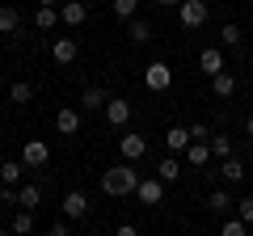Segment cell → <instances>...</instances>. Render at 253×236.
Segmentation results:
<instances>
[{
	"label": "cell",
	"mask_w": 253,
	"mask_h": 236,
	"mask_svg": "<svg viewBox=\"0 0 253 236\" xmlns=\"http://www.w3.org/2000/svg\"><path fill=\"white\" fill-rule=\"evenodd\" d=\"M139 186V173L131 169V164H110L106 173H101V190L110 194V198H123V194H135Z\"/></svg>",
	"instance_id": "1"
},
{
	"label": "cell",
	"mask_w": 253,
	"mask_h": 236,
	"mask_svg": "<svg viewBox=\"0 0 253 236\" xmlns=\"http://www.w3.org/2000/svg\"><path fill=\"white\" fill-rule=\"evenodd\" d=\"M207 4H203V0H181V4H177V21H181V26H186V30H199L203 26V21H207Z\"/></svg>",
	"instance_id": "2"
},
{
	"label": "cell",
	"mask_w": 253,
	"mask_h": 236,
	"mask_svg": "<svg viewBox=\"0 0 253 236\" xmlns=\"http://www.w3.org/2000/svg\"><path fill=\"white\" fill-rule=\"evenodd\" d=\"M144 84H148L152 93H165V89L173 84V68L161 64V59H156V64H148V68H144Z\"/></svg>",
	"instance_id": "3"
},
{
	"label": "cell",
	"mask_w": 253,
	"mask_h": 236,
	"mask_svg": "<svg viewBox=\"0 0 253 236\" xmlns=\"http://www.w3.org/2000/svg\"><path fill=\"white\" fill-rule=\"evenodd\" d=\"M21 160H26V169H42V164L51 160V148H46L42 139H26V144H21Z\"/></svg>",
	"instance_id": "4"
},
{
	"label": "cell",
	"mask_w": 253,
	"mask_h": 236,
	"mask_svg": "<svg viewBox=\"0 0 253 236\" xmlns=\"http://www.w3.org/2000/svg\"><path fill=\"white\" fill-rule=\"evenodd\" d=\"M135 198H139V202H148V207H156V202L165 198V182H161V177H139Z\"/></svg>",
	"instance_id": "5"
},
{
	"label": "cell",
	"mask_w": 253,
	"mask_h": 236,
	"mask_svg": "<svg viewBox=\"0 0 253 236\" xmlns=\"http://www.w3.org/2000/svg\"><path fill=\"white\" fill-rule=\"evenodd\" d=\"M106 122H110V127H126V122H131V101L110 97L106 101Z\"/></svg>",
	"instance_id": "6"
},
{
	"label": "cell",
	"mask_w": 253,
	"mask_h": 236,
	"mask_svg": "<svg viewBox=\"0 0 253 236\" xmlns=\"http://www.w3.org/2000/svg\"><path fill=\"white\" fill-rule=\"evenodd\" d=\"M118 152H123V160H144L148 156V139L144 135H123L118 139Z\"/></svg>",
	"instance_id": "7"
},
{
	"label": "cell",
	"mask_w": 253,
	"mask_h": 236,
	"mask_svg": "<svg viewBox=\"0 0 253 236\" xmlns=\"http://www.w3.org/2000/svg\"><path fill=\"white\" fill-rule=\"evenodd\" d=\"M81 122H84V114L76 106H63L59 114H55V127L63 131V135H76V131H81Z\"/></svg>",
	"instance_id": "8"
},
{
	"label": "cell",
	"mask_w": 253,
	"mask_h": 236,
	"mask_svg": "<svg viewBox=\"0 0 253 236\" xmlns=\"http://www.w3.org/2000/svg\"><path fill=\"white\" fill-rule=\"evenodd\" d=\"M84 17H89V4H81V0H63L59 4V21L63 26H81Z\"/></svg>",
	"instance_id": "9"
},
{
	"label": "cell",
	"mask_w": 253,
	"mask_h": 236,
	"mask_svg": "<svg viewBox=\"0 0 253 236\" xmlns=\"http://www.w3.org/2000/svg\"><path fill=\"white\" fill-rule=\"evenodd\" d=\"M63 215H68V219H84V215H89V198H84L81 190L63 194Z\"/></svg>",
	"instance_id": "10"
},
{
	"label": "cell",
	"mask_w": 253,
	"mask_h": 236,
	"mask_svg": "<svg viewBox=\"0 0 253 236\" xmlns=\"http://www.w3.org/2000/svg\"><path fill=\"white\" fill-rule=\"evenodd\" d=\"M51 55H55V64H72L76 55H81V46H76V38H55Z\"/></svg>",
	"instance_id": "11"
},
{
	"label": "cell",
	"mask_w": 253,
	"mask_h": 236,
	"mask_svg": "<svg viewBox=\"0 0 253 236\" xmlns=\"http://www.w3.org/2000/svg\"><path fill=\"white\" fill-rule=\"evenodd\" d=\"M190 139H194L190 127H169V131H165V148H169V152H186Z\"/></svg>",
	"instance_id": "12"
},
{
	"label": "cell",
	"mask_w": 253,
	"mask_h": 236,
	"mask_svg": "<svg viewBox=\"0 0 253 236\" xmlns=\"http://www.w3.org/2000/svg\"><path fill=\"white\" fill-rule=\"evenodd\" d=\"M199 68L207 76H215V72H224V51H219V46H207V51L199 55Z\"/></svg>",
	"instance_id": "13"
},
{
	"label": "cell",
	"mask_w": 253,
	"mask_h": 236,
	"mask_svg": "<svg viewBox=\"0 0 253 236\" xmlns=\"http://www.w3.org/2000/svg\"><path fill=\"white\" fill-rule=\"evenodd\" d=\"M207 160H211V144H207V139H190L186 164H207Z\"/></svg>",
	"instance_id": "14"
},
{
	"label": "cell",
	"mask_w": 253,
	"mask_h": 236,
	"mask_svg": "<svg viewBox=\"0 0 253 236\" xmlns=\"http://www.w3.org/2000/svg\"><path fill=\"white\" fill-rule=\"evenodd\" d=\"M106 89H97V84H89V89L81 93V110H106Z\"/></svg>",
	"instance_id": "15"
},
{
	"label": "cell",
	"mask_w": 253,
	"mask_h": 236,
	"mask_svg": "<svg viewBox=\"0 0 253 236\" xmlns=\"http://www.w3.org/2000/svg\"><path fill=\"white\" fill-rule=\"evenodd\" d=\"M34 26H38V30H55V26H59V9H55V4H38Z\"/></svg>",
	"instance_id": "16"
},
{
	"label": "cell",
	"mask_w": 253,
	"mask_h": 236,
	"mask_svg": "<svg viewBox=\"0 0 253 236\" xmlns=\"http://www.w3.org/2000/svg\"><path fill=\"white\" fill-rule=\"evenodd\" d=\"M211 93H215V97H232V93H236V76L215 72V76H211Z\"/></svg>",
	"instance_id": "17"
},
{
	"label": "cell",
	"mask_w": 253,
	"mask_h": 236,
	"mask_svg": "<svg viewBox=\"0 0 253 236\" xmlns=\"http://www.w3.org/2000/svg\"><path fill=\"white\" fill-rule=\"evenodd\" d=\"M17 30H21L17 9H13V4H0V34H17Z\"/></svg>",
	"instance_id": "18"
},
{
	"label": "cell",
	"mask_w": 253,
	"mask_h": 236,
	"mask_svg": "<svg viewBox=\"0 0 253 236\" xmlns=\"http://www.w3.org/2000/svg\"><path fill=\"white\" fill-rule=\"evenodd\" d=\"M0 177H4V186H17L26 177V160H4L0 164Z\"/></svg>",
	"instance_id": "19"
},
{
	"label": "cell",
	"mask_w": 253,
	"mask_h": 236,
	"mask_svg": "<svg viewBox=\"0 0 253 236\" xmlns=\"http://www.w3.org/2000/svg\"><path fill=\"white\" fill-rule=\"evenodd\" d=\"M42 202V186H17V207H30L34 211Z\"/></svg>",
	"instance_id": "20"
},
{
	"label": "cell",
	"mask_w": 253,
	"mask_h": 236,
	"mask_svg": "<svg viewBox=\"0 0 253 236\" xmlns=\"http://www.w3.org/2000/svg\"><path fill=\"white\" fill-rule=\"evenodd\" d=\"M156 177H161L165 186H169V182H177V177H181V164L173 160V156H165V160L156 164Z\"/></svg>",
	"instance_id": "21"
},
{
	"label": "cell",
	"mask_w": 253,
	"mask_h": 236,
	"mask_svg": "<svg viewBox=\"0 0 253 236\" xmlns=\"http://www.w3.org/2000/svg\"><path fill=\"white\" fill-rule=\"evenodd\" d=\"M219 177H224V182H241V177H245V164L236 160V156H224V169H219Z\"/></svg>",
	"instance_id": "22"
},
{
	"label": "cell",
	"mask_w": 253,
	"mask_h": 236,
	"mask_svg": "<svg viewBox=\"0 0 253 236\" xmlns=\"http://www.w3.org/2000/svg\"><path fill=\"white\" fill-rule=\"evenodd\" d=\"M13 232H17V236L34 232V211H30V207H21L17 215H13Z\"/></svg>",
	"instance_id": "23"
},
{
	"label": "cell",
	"mask_w": 253,
	"mask_h": 236,
	"mask_svg": "<svg viewBox=\"0 0 253 236\" xmlns=\"http://www.w3.org/2000/svg\"><path fill=\"white\" fill-rule=\"evenodd\" d=\"M126 38H131V42H139V46H144L148 38H152V26H148V21H131V26H126Z\"/></svg>",
	"instance_id": "24"
},
{
	"label": "cell",
	"mask_w": 253,
	"mask_h": 236,
	"mask_svg": "<svg viewBox=\"0 0 253 236\" xmlns=\"http://www.w3.org/2000/svg\"><path fill=\"white\" fill-rule=\"evenodd\" d=\"M30 97H34V89H30L26 80H17V84H9V101H13V106H26Z\"/></svg>",
	"instance_id": "25"
},
{
	"label": "cell",
	"mask_w": 253,
	"mask_h": 236,
	"mask_svg": "<svg viewBox=\"0 0 253 236\" xmlns=\"http://www.w3.org/2000/svg\"><path fill=\"white\" fill-rule=\"evenodd\" d=\"M241 26H236V21H228V26L224 30H219V42H224V46H241Z\"/></svg>",
	"instance_id": "26"
},
{
	"label": "cell",
	"mask_w": 253,
	"mask_h": 236,
	"mask_svg": "<svg viewBox=\"0 0 253 236\" xmlns=\"http://www.w3.org/2000/svg\"><path fill=\"white\" fill-rule=\"evenodd\" d=\"M110 4H114V13L123 21H131V17H135V9H139V0H110Z\"/></svg>",
	"instance_id": "27"
},
{
	"label": "cell",
	"mask_w": 253,
	"mask_h": 236,
	"mask_svg": "<svg viewBox=\"0 0 253 236\" xmlns=\"http://www.w3.org/2000/svg\"><path fill=\"white\" fill-rule=\"evenodd\" d=\"M207 207H211V211H228V207H232V198H228V190H211Z\"/></svg>",
	"instance_id": "28"
},
{
	"label": "cell",
	"mask_w": 253,
	"mask_h": 236,
	"mask_svg": "<svg viewBox=\"0 0 253 236\" xmlns=\"http://www.w3.org/2000/svg\"><path fill=\"white\" fill-rule=\"evenodd\" d=\"M211 152H215L219 160H224V156H232V139H228V135H215V139H211Z\"/></svg>",
	"instance_id": "29"
},
{
	"label": "cell",
	"mask_w": 253,
	"mask_h": 236,
	"mask_svg": "<svg viewBox=\"0 0 253 236\" xmlns=\"http://www.w3.org/2000/svg\"><path fill=\"white\" fill-rule=\"evenodd\" d=\"M245 228H249L245 219H228V224H224V236H245Z\"/></svg>",
	"instance_id": "30"
},
{
	"label": "cell",
	"mask_w": 253,
	"mask_h": 236,
	"mask_svg": "<svg viewBox=\"0 0 253 236\" xmlns=\"http://www.w3.org/2000/svg\"><path fill=\"white\" fill-rule=\"evenodd\" d=\"M236 211H241V219H245V224H253V194L236 202Z\"/></svg>",
	"instance_id": "31"
},
{
	"label": "cell",
	"mask_w": 253,
	"mask_h": 236,
	"mask_svg": "<svg viewBox=\"0 0 253 236\" xmlns=\"http://www.w3.org/2000/svg\"><path fill=\"white\" fill-rule=\"evenodd\" d=\"M0 202H4V207H17V186H4V190H0Z\"/></svg>",
	"instance_id": "32"
},
{
	"label": "cell",
	"mask_w": 253,
	"mask_h": 236,
	"mask_svg": "<svg viewBox=\"0 0 253 236\" xmlns=\"http://www.w3.org/2000/svg\"><path fill=\"white\" fill-rule=\"evenodd\" d=\"M190 135H194V139H207V144H211V131H207V122H194V127H190Z\"/></svg>",
	"instance_id": "33"
},
{
	"label": "cell",
	"mask_w": 253,
	"mask_h": 236,
	"mask_svg": "<svg viewBox=\"0 0 253 236\" xmlns=\"http://www.w3.org/2000/svg\"><path fill=\"white\" fill-rule=\"evenodd\" d=\"M156 4H165V9H177V4H181V0H156Z\"/></svg>",
	"instance_id": "34"
},
{
	"label": "cell",
	"mask_w": 253,
	"mask_h": 236,
	"mask_svg": "<svg viewBox=\"0 0 253 236\" xmlns=\"http://www.w3.org/2000/svg\"><path fill=\"white\" fill-rule=\"evenodd\" d=\"M245 131H249V135H253V114H249V122H245Z\"/></svg>",
	"instance_id": "35"
},
{
	"label": "cell",
	"mask_w": 253,
	"mask_h": 236,
	"mask_svg": "<svg viewBox=\"0 0 253 236\" xmlns=\"http://www.w3.org/2000/svg\"><path fill=\"white\" fill-rule=\"evenodd\" d=\"M38 4H63V0H38Z\"/></svg>",
	"instance_id": "36"
},
{
	"label": "cell",
	"mask_w": 253,
	"mask_h": 236,
	"mask_svg": "<svg viewBox=\"0 0 253 236\" xmlns=\"http://www.w3.org/2000/svg\"><path fill=\"white\" fill-rule=\"evenodd\" d=\"M249 9H253V0H249Z\"/></svg>",
	"instance_id": "37"
}]
</instances>
